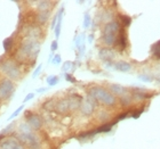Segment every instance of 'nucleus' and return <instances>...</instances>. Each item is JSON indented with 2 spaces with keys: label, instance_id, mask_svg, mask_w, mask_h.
I'll use <instances>...</instances> for the list:
<instances>
[{
  "label": "nucleus",
  "instance_id": "obj_11",
  "mask_svg": "<svg viewBox=\"0 0 160 149\" xmlns=\"http://www.w3.org/2000/svg\"><path fill=\"white\" fill-rule=\"evenodd\" d=\"M114 46L117 47L120 51H123V50L127 48V46H128L126 32H125L123 30H120L119 34H118V37H117V40H116V43H114Z\"/></svg>",
  "mask_w": 160,
  "mask_h": 149
},
{
  "label": "nucleus",
  "instance_id": "obj_1",
  "mask_svg": "<svg viewBox=\"0 0 160 149\" xmlns=\"http://www.w3.org/2000/svg\"><path fill=\"white\" fill-rule=\"evenodd\" d=\"M39 48V43L36 42L34 40H27L25 42L22 43L20 49L17 50V59L20 60V62H24V60L27 59L34 60L38 56Z\"/></svg>",
  "mask_w": 160,
  "mask_h": 149
},
{
  "label": "nucleus",
  "instance_id": "obj_25",
  "mask_svg": "<svg viewBox=\"0 0 160 149\" xmlns=\"http://www.w3.org/2000/svg\"><path fill=\"white\" fill-rule=\"evenodd\" d=\"M89 24H90V17L88 14H86V15H85V20H83V26L88 27L89 26Z\"/></svg>",
  "mask_w": 160,
  "mask_h": 149
},
{
  "label": "nucleus",
  "instance_id": "obj_6",
  "mask_svg": "<svg viewBox=\"0 0 160 149\" xmlns=\"http://www.w3.org/2000/svg\"><path fill=\"white\" fill-rule=\"evenodd\" d=\"M18 139L22 143H24L29 149H39L40 143L38 138L31 132H22L18 134Z\"/></svg>",
  "mask_w": 160,
  "mask_h": 149
},
{
  "label": "nucleus",
  "instance_id": "obj_18",
  "mask_svg": "<svg viewBox=\"0 0 160 149\" xmlns=\"http://www.w3.org/2000/svg\"><path fill=\"white\" fill-rule=\"evenodd\" d=\"M120 21H121V23H122V26L125 27H128L132 23V18L129 16H126V15H121L120 16Z\"/></svg>",
  "mask_w": 160,
  "mask_h": 149
},
{
  "label": "nucleus",
  "instance_id": "obj_28",
  "mask_svg": "<svg viewBox=\"0 0 160 149\" xmlns=\"http://www.w3.org/2000/svg\"><path fill=\"white\" fill-rule=\"evenodd\" d=\"M70 67H71V63H70V62H67V63L63 65V71H64V72H67Z\"/></svg>",
  "mask_w": 160,
  "mask_h": 149
},
{
  "label": "nucleus",
  "instance_id": "obj_2",
  "mask_svg": "<svg viewBox=\"0 0 160 149\" xmlns=\"http://www.w3.org/2000/svg\"><path fill=\"white\" fill-rule=\"evenodd\" d=\"M81 97L74 95L69 98H63L55 104V110L60 114H67L71 110H76L81 106Z\"/></svg>",
  "mask_w": 160,
  "mask_h": 149
},
{
  "label": "nucleus",
  "instance_id": "obj_7",
  "mask_svg": "<svg viewBox=\"0 0 160 149\" xmlns=\"http://www.w3.org/2000/svg\"><path fill=\"white\" fill-rule=\"evenodd\" d=\"M14 83L12 80L5 79L0 82V99H8L14 92Z\"/></svg>",
  "mask_w": 160,
  "mask_h": 149
},
{
  "label": "nucleus",
  "instance_id": "obj_34",
  "mask_svg": "<svg viewBox=\"0 0 160 149\" xmlns=\"http://www.w3.org/2000/svg\"><path fill=\"white\" fill-rule=\"evenodd\" d=\"M45 90H46V89H45V88H40V89H38L37 91H38V92H43Z\"/></svg>",
  "mask_w": 160,
  "mask_h": 149
},
{
  "label": "nucleus",
  "instance_id": "obj_32",
  "mask_svg": "<svg viewBox=\"0 0 160 149\" xmlns=\"http://www.w3.org/2000/svg\"><path fill=\"white\" fill-rule=\"evenodd\" d=\"M56 49H57V41H53V43H52V50L55 51Z\"/></svg>",
  "mask_w": 160,
  "mask_h": 149
},
{
  "label": "nucleus",
  "instance_id": "obj_33",
  "mask_svg": "<svg viewBox=\"0 0 160 149\" xmlns=\"http://www.w3.org/2000/svg\"><path fill=\"white\" fill-rule=\"evenodd\" d=\"M16 149H25V148H24L23 145H21V143H20V145H18V146L16 147Z\"/></svg>",
  "mask_w": 160,
  "mask_h": 149
},
{
  "label": "nucleus",
  "instance_id": "obj_35",
  "mask_svg": "<svg viewBox=\"0 0 160 149\" xmlns=\"http://www.w3.org/2000/svg\"><path fill=\"white\" fill-rule=\"evenodd\" d=\"M158 82H159V83H160V77H158Z\"/></svg>",
  "mask_w": 160,
  "mask_h": 149
},
{
  "label": "nucleus",
  "instance_id": "obj_8",
  "mask_svg": "<svg viewBox=\"0 0 160 149\" xmlns=\"http://www.w3.org/2000/svg\"><path fill=\"white\" fill-rule=\"evenodd\" d=\"M27 123L28 125L30 126L31 129L33 130H39L41 126H42V121H41V117L37 114H32V113H27Z\"/></svg>",
  "mask_w": 160,
  "mask_h": 149
},
{
  "label": "nucleus",
  "instance_id": "obj_15",
  "mask_svg": "<svg viewBox=\"0 0 160 149\" xmlns=\"http://www.w3.org/2000/svg\"><path fill=\"white\" fill-rule=\"evenodd\" d=\"M49 12H39L37 15V22L39 24H45L48 21Z\"/></svg>",
  "mask_w": 160,
  "mask_h": 149
},
{
  "label": "nucleus",
  "instance_id": "obj_3",
  "mask_svg": "<svg viewBox=\"0 0 160 149\" xmlns=\"http://www.w3.org/2000/svg\"><path fill=\"white\" fill-rule=\"evenodd\" d=\"M89 96L94 100L100 101V103H102L105 106H113L117 103V98L111 92H109L108 90H105L104 88H101V86H94V88H92L89 90Z\"/></svg>",
  "mask_w": 160,
  "mask_h": 149
},
{
  "label": "nucleus",
  "instance_id": "obj_12",
  "mask_svg": "<svg viewBox=\"0 0 160 149\" xmlns=\"http://www.w3.org/2000/svg\"><path fill=\"white\" fill-rule=\"evenodd\" d=\"M110 90L111 92H112V95H117V96H125V95H127V89L125 88V86H120V84H111L110 86Z\"/></svg>",
  "mask_w": 160,
  "mask_h": 149
},
{
  "label": "nucleus",
  "instance_id": "obj_30",
  "mask_svg": "<svg viewBox=\"0 0 160 149\" xmlns=\"http://www.w3.org/2000/svg\"><path fill=\"white\" fill-rule=\"evenodd\" d=\"M128 115V113H123V114H120L119 116H118V119L117 121H120V119H126V116Z\"/></svg>",
  "mask_w": 160,
  "mask_h": 149
},
{
  "label": "nucleus",
  "instance_id": "obj_17",
  "mask_svg": "<svg viewBox=\"0 0 160 149\" xmlns=\"http://www.w3.org/2000/svg\"><path fill=\"white\" fill-rule=\"evenodd\" d=\"M152 55L157 59H160V41H158L157 43H154V46L152 47Z\"/></svg>",
  "mask_w": 160,
  "mask_h": 149
},
{
  "label": "nucleus",
  "instance_id": "obj_5",
  "mask_svg": "<svg viewBox=\"0 0 160 149\" xmlns=\"http://www.w3.org/2000/svg\"><path fill=\"white\" fill-rule=\"evenodd\" d=\"M0 70L2 71L3 74H6L9 80H15L20 76V67L17 65V62L13 59H7L1 63Z\"/></svg>",
  "mask_w": 160,
  "mask_h": 149
},
{
  "label": "nucleus",
  "instance_id": "obj_21",
  "mask_svg": "<svg viewBox=\"0 0 160 149\" xmlns=\"http://www.w3.org/2000/svg\"><path fill=\"white\" fill-rule=\"evenodd\" d=\"M12 43H13V40H12V38H8V39H6L5 41H3V48H5V50L6 51H8V50L12 48Z\"/></svg>",
  "mask_w": 160,
  "mask_h": 149
},
{
  "label": "nucleus",
  "instance_id": "obj_4",
  "mask_svg": "<svg viewBox=\"0 0 160 149\" xmlns=\"http://www.w3.org/2000/svg\"><path fill=\"white\" fill-rule=\"evenodd\" d=\"M120 30H121V29H120L119 22H117V21H111V22H109L103 29V37H102V40H103L104 44H107V46H109V47L114 46Z\"/></svg>",
  "mask_w": 160,
  "mask_h": 149
},
{
  "label": "nucleus",
  "instance_id": "obj_29",
  "mask_svg": "<svg viewBox=\"0 0 160 149\" xmlns=\"http://www.w3.org/2000/svg\"><path fill=\"white\" fill-rule=\"evenodd\" d=\"M53 63L55 64V65H57V64L61 63V57L58 56V55H56V56H55V58H54V60H53Z\"/></svg>",
  "mask_w": 160,
  "mask_h": 149
},
{
  "label": "nucleus",
  "instance_id": "obj_27",
  "mask_svg": "<svg viewBox=\"0 0 160 149\" xmlns=\"http://www.w3.org/2000/svg\"><path fill=\"white\" fill-rule=\"evenodd\" d=\"M34 97V93H29V95H27V97H25V99H24V103H27V101H29V100H31L32 98Z\"/></svg>",
  "mask_w": 160,
  "mask_h": 149
},
{
  "label": "nucleus",
  "instance_id": "obj_20",
  "mask_svg": "<svg viewBox=\"0 0 160 149\" xmlns=\"http://www.w3.org/2000/svg\"><path fill=\"white\" fill-rule=\"evenodd\" d=\"M47 82H48V84L49 86H55V84H57L58 83V77L55 75L53 76H49L48 79H47Z\"/></svg>",
  "mask_w": 160,
  "mask_h": 149
},
{
  "label": "nucleus",
  "instance_id": "obj_10",
  "mask_svg": "<svg viewBox=\"0 0 160 149\" xmlns=\"http://www.w3.org/2000/svg\"><path fill=\"white\" fill-rule=\"evenodd\" d=\"M80 110L82 113L83 115L89 116L92 115L95 110V103H94V99L90 96H88L83 103H81V106H80Z\"/></svg>",
  "mask_w": 160,
  "mask_h": 149
},
{
  "label": "nucleus",
  "instance_id": "obj_23",
  "mask_svg": "<svg viewBox=\"0 0 160 149\" xmlns=\"http://www.w3.org/2000/svg\"><path fill=\"white\" fill-rule=\"evenodd\" d=\"M22 110H23V106H20V107H18V108H17L16 110H15V112L13 113V114H12V115L9 116V119H8V121H9V119H15V117H16V116L18 115V114H20V113L22 112Z\"/></svg>",
  "mask_w": 160,
  "mask_h": 149
},
{
  "label": "nucleus",
  "instance_id": "obj_22",
  "mask_svg": "<svg viewBox=\"0 0 160 149\" xmlns=\"http://www.w3.org/2000/svg\"><path fill=\"white\" fill-rule=\"evenodd\" d=\"M55 101L54 100H50V101H47L45 105H43V108L45 109H48V107H50V109H55Z\"/></svg>",
  "mask_w": 160,
  "mask_h": 149
},
{
  "label": "nucleus",
  "instance_id": "obj_13",
  "mask_svg": "<svg viewBox=\"0 0 160 149\" xmlns=\"http://www.w3.org/2000/svg\"><path fill=\"white\" fill-rule=\"evenodd\" d=\"M100 57L103 60H111L114 57V53L111 49L104 48V49L100 50Z\"/></svg>",
  "mask_w": 160,
  "mask_h": 149
},
{
  "label": "nucleus",
  "instance_id": "obj_14",
  "mask_svg": "<svg viewBox=\"0 0 160 149\" xmlns=\"http://www.w3.org/2000/svg\"><path fill=\"white\" fill-rule=\"evenodd\" d=\"M116 68L118 71H120V72H128L132 68V65L129 63H127V62H118L116 64Z\"/></svg>",
  "mask_w": 160,
  "mask_h": 149
},
{
  "label": "nucleus",
  "instance_id": "obj_19",
  "mask_svg": "<svg viewBox=\"0 0 160 149\" xmlns=\"http://www.w3.org/2000/svg\"><path fill=\"white\" fill-rule=\"evenodd\" d=\"M114 123H109V124H103V125H101V128L95 131V132H108V131H110L112 125H113Z\"/></svg>",
  "mask_w": 160,
  "mask_h": 149
},
{
  "label": "nucleus",
  "instance_id": "obj_24",
  "mask_svg": "<svg viewBox=\"0 0 160 149\" xmlns=\"http://www.w3.org/2000/svg\"><path fill=\"white\" fill-rule=\"evenodd\" d=\"M132 103V97H125L123 96L122 98H121V104L122 105H128V104Z\"/></svg>",
  "mask_w": 160,
  "mask_h": 149
},
{
  "label": "nucleus",
  "instance_id": "obj_16",
  "mask_svg": "<svg viewBox=\"0 0 160 149\" xmlns=\"http://www.w3.org/2000/svg\"><path fill=\"white\" fill-rule=\"evenodd\" d=\"M50 2L49 1H40L38 3V10L39 12H49Z\"/></svg>",
  "mask_w": 160,
  "mask_h": 149
},
{
  "label": "nucleus",
  "instance_id": "obj_9",
  "mask_svg": "<svg viewBox=\"0 0 160 149\" xmlns=\"http://www.w3.org/2000/svg\"><path fill=\"white\" fill-rule=\"evenodd\" d=\"M18 145H20L18 140L13 138V137L6 138L2 134L0 137V149H16Z\"/></svg>",
  "mask_w": 160,
  "mask_h": 149
},
{
  "label": "nucleus",
  "instance_id": "obj_26",
  "mask_svg": "<svg viewBox=\"0 0 160 149\" xmlns=\"http://www.w3.org/2000/svg\"><path fill=\"white\" fill-rule=\"evenodd\" d=\"M65 79H67L69 82H76V79H74L73 76H71L70 74H67V75H65Z\"/></svg>",
  "mask_w": 160,
  "mask_h": 149
},
{
  "label": "nucleus",
  "instance_id": "obj_31",
  "mask_svg": "<svg viewBox=\"0 0 160 149\" xmlns=\"http://www.w3.org/2000/svg\"><path fill=\"white\" fill-rule=\"evenodd\" d=\"M40 70H41V65H39V66L37 67V70L34 71V73H33V75H32V76H33V77H36V76L40 73Z\"/></svg>",
  "mask_w": 160,
  "mask_h": 149
}]
</instances>
